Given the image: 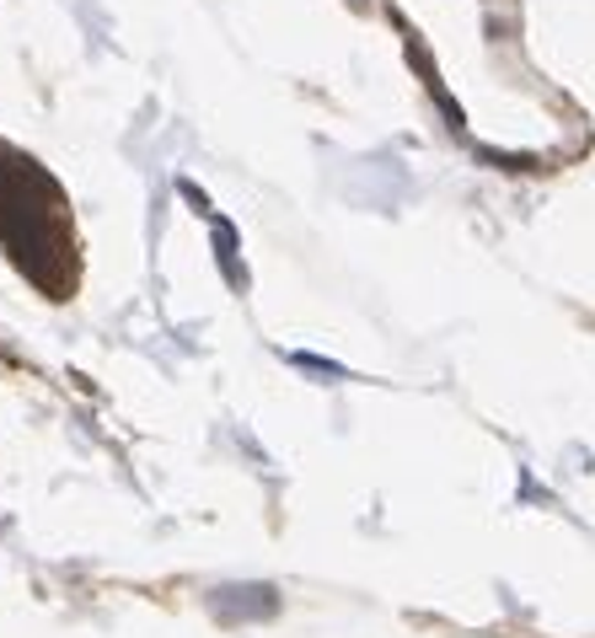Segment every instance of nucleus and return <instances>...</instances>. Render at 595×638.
I'll list each match as a JSON object with an SVG mask.
<instances>
[]
</instances>
